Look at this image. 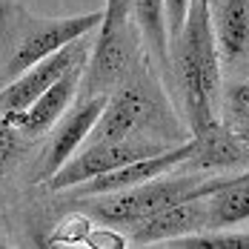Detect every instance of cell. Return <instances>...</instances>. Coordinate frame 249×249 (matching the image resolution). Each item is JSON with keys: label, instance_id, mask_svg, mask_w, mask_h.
Instances as JSON below:
<instances>
[{"label": "cell", "instance_id": "obj_9", "mask_svg": "<svg viewBox=\"0 0 249 249\" xmlns=\"http://www.w3.org/2000/svg\"><path fill=\"white\" fill-rule=\"evenodd\" d=\"M206 226H209L206 198H192L163 206L146 218L135 221L132 226H126V232H129V244H135V247H160L166 241L200 232Z\"/></svg>", "mask_w": 249, "mask_h": 249}, {"label": "cell", "instance_id": "obj_6", "mask_svg": "<svg viewBox=\"0 0 249 249\" xmlns=\"http://www.w3.org/2000/svg\"><path fill=\"white\" fill-rule=\"evenodd\" d=\"M158 109L160 106H158V95L152 92V86L129 75L124 83H118L109 92V100H106V106H103V112H100L98 124H95L86 143L143 135V129L152 126Z\"/></svg>", "mask_w": 249, "mask_h": 249}, {"label": "cell", "instance_id": "obj_12", "mask_svg": "<svg viewBox=\"0 0 249 249\" xmlns=\"http://www.w3.org/2000/svg\"><path fill=\"white\" fill-rule=\"evenodd\" d=\"M192 155L183 166L198 172H244L249 169V146L238 138V132L224 121H215L209 129L192 135Z\"/></svg>", "mask_w": 249, "mask_h": 249}, {"label": "cell", "instance_id": "obj_4", "mask_svg": "<svg viewBox=\"0 0 249 249\" xmlns=\"http://www.w3.org/2000/svg\"><path fill=\"white\" fill-rule=\"evenodd\" d=\"M100 35L92 43L80 95H109L118 83L132 75L138 54V23L132 15V0H106Z\"/></svg>", "mask_w": 249, "mask_h": 249}, {"label": "cell", "instance_id": "obj_2", "mask_svg": "<svg viewBox=\"0 0 249 249\" xmlns=\"http://www.w3.org/2000/svg\"><path fill=\"white\" fill-rule=\"evenodd\" d=\"M100 23L103 12L43 18L15 0H0V89H6L46 54L95 32Z\"/></svg>", "mask_w": 249, "mask_h": 249}, {"label": "cell", "instance_id": "obj_17", "mask_svg": "<svg viewBox=\"0 0 249 249\" xmlns=\"http://www.w3.org/2000/svg\"><path fill=\"white\" fill-rule=\"evenodd\" d=\"M23 152H26V135L18 132L15 126L0 115V180L18 166V160L23 158Z\"/></svg>", "mask_w": 249, "mask_h": 249}, {"label": "cell", "instance_id": "obj_3", "mask_svg": "<svg viewBox=\"0 0 249 249\" xmlns=\"http://www.w3.org/2000/svg\"><path fill=\"white\" fill-rule=\"evenodd\" d=\"M226 180V175L218 178H195V175H180V178H152L141 186H132L124 192H109V195H89L83 198L86 203V212L100 221V224L109 226H132L135 221L146 218L152 212L163 209V206H172L180 200H192V198H206L212 195L215 189H221Z\"/></svg>", "mask_w": 249, "mask_h": 249}, {"label": "cell", "instance_id": "obj_5", "mask_svg": "<svg viewBox=\"0 0 249 249\" xmlns=\"http://www.w3.org/2000/svg\"><path fill=\"white\" fill-rule=\"evenodd\" d=\"M169 146H175V143H163V141H155V138H146V135H132V138H118V141H92L83 149H77V155H72L43 183L52 192H63V189L86 183L98 175L121 169L126 163H135L141 158H152V155L169 149Z\"/></svg>", "mask_w": 249, "mask_h": 249}, {"label": "cell", "instance_id": "obj_20", "mask_svg": "<svg viewBox=\"0 0 249 249\" xmlns=\"http://www.w3.org/2000/svg\"><path fill=\"white\" fill-rule=\"evenodd\" d=\"M235 132H238V138H241V141H244V143L249 146V124H247V126H238Z\"/></svg>", "mask_w": 249, "mask_h": 249}, {"label": "cell", "instance_id": "obj_16", "mask_svg": "<svg viewBox=\"0 0 249 249\" xmlns=\"http://www.w3.org/2000/svg\"><path fill=\"white\" fill-rule=\"evenodd\" d=\"M163 247L172 249H249V232H232L229 229H200L192 235L166 241Z\"/></svg>", "mask_w": 249, "mask_h": 249}, {"label": "cell", "instance_id": "obj_8", "mask_svg": "<svg viewBox=\"0 0 249 249\" xmlns=\"http://www.w3.org/2000/svg\"><path fill=\"white\" fill-rule=\"evenodd\" d=\"M106 100H109V95H86V98L80 95V100L72 103V106L66 109V115L49 129L52 132L49 146L43 152V160H40L43 166H40V172H37V180H40V183H43L46 178H52L72 155H77V149L86 146V141H89L92 129L98 124Z\"/></svg>", "mask_w": 249, "mask_h": 249}, {"label": "cell", "instance_id": "obj_10", "mask_svg": "<svg viewBox=\"0 0 249 249\" xmlns=\"http://www.w3.org/2000/svg\"><path fill=\"white\" fill-rule=\"evenodd\" d=\"M192 141H183V143H175L169 149L158 152L152 158H141L135 163H126L121 169H112L106 175H98L86 183H77L72 186V195L75 198H89V195H109V192H124V189H132V186H141L158 175H166L175 166H183L192 155Z\"/></svg>", "mask_w": 249, "mask_h": 249}, {"label": "cell", "instance_id": "obj_7", "mask_svg": "<svg viewBox=\"0 0 249 249\" xmlns=\"http://www.w3.org/2000/svg\"><path fill=\"white\" fill-rule=\"evenodd\" d=\"M89 54H92V43L83 35V37H77L72 43L60 46L57 52L46 54L43 60H37L18 80H12L6 89H0V115L6 118V115H18V112L29 109L69 66H75L80 60H89Z\"/></svg>", "mask_w": 249, "mask_h": 249}, {"label": "cell", "instance_id": "obj_11", "mask_svg": "<svg viewBox=\"0 0 249 249\" xmlns=\"http://www.w3.org/2000/svg\"><path fill=\"white\" fill-rule=\"evenodd\" d=\"M86 63L89 60H80L75 66H69L29 109L18 112V115H6V121L18 132H23L26 138H37V135L49 132L52 126L66 115V109L75 103L80 83H83V75H86Z\"/></svg>", "mask_w": 249, "mask_h": 249}, {"label": "cell", "instance_id": "obj_18", "mask_svg": "<svg viewBox=\"0 0 249 249\" xmlns=\"http://www.w3.org/2000/svg\"><path fill=\"white\" fill-rule=\"evenodd\" d=\"M224 124L238 129L249 124V80L232 83L224 95Z\"/></svg>", "mask_w": 249, "mask_h": 249}, {"label": "cell", "instance_id": "obj_14", "mask_svg": "<svg viewBox=\"0 0 249 249\" xmlns=\"http://www.w3.org/2000/svg\"><path fill=\"white\" fill-rule=\"evenodd\" d=\"M212 9L215 37L224 60H238L249 52V0H218Z\"/></svg>", "mask_w": 249, "mask_h": 249}, {"label": "cell", "instance_id": "obj_1", "mask_svg": "<svg viewBox=\"0 0 249 249\" xmlns=\"http://www.w3.org/2000/svg\"><path fill=\"white\" fill-rule=\"evenodd\" d=\"M172 63L178 95L183 103L186 124L192 135L218 121V103H221V49L215 37L212 20V3L192 0L186 20L180 32L172 37Z\"/></svg>", "mask_w": 249, "mask_h": 249}, {"label": "cell", "instance_id": "obj_15", "mask_svg": "<svg viewBox=\"0 0 249 249\" xmlns=\"http://www.w3.org/2000/svg\"><path fill=\"white\" fill-rule=\"evenodd\" d=\"M132 15L138 23L141 43L160 69H172L169 63V23L163 0H132Z\"/></svg>", "mask_w": 249, "mask_h": 249}, {"label": "cell", "instance_id": "obj_13", "mask_svg": "<svg viewBox=\"0 0 249 249\" xmlns=\"http://www.w3.org/2000/svg\"><path fill=\"white\" fill-rule=\"evenodd\" d=\"M209 226L206 229H229L249 221V169L229 175L221 189L206 195Z\"/></svg>", "mask_w": 249, "mask_h": 249}, {"label": "cell", "instance_id": "obj_19", "mask_svg": "<svg viewBox=\"0 0 249 249\" xmlns=\"http://www.w3.org/2000/svg\"><path fill=\"white\" fill-rule=\"evenodd\" d=\"M166 3V23H169V40L180 32V26L186 20V12H189V3L192 0H163Z\"/></svg>", "mask_w": 249, "mask_h": 249}, {"label": "cell", "instance_id": "obj_21", "mask_svg": "<svg viewBox=\"0 0 249 249\" xmlns=\"http://www.w3.org/2000/svg\"><path fill=\"white\" fill-rule=\"evenodd\" d=\"M3 247H6V241H0V249H3Z\"/></svg>", "mask_w": 249, "mask_h": 249}, {"label": "cell", "instance_id": "obj_22", "mask_svg": "<svg viewBox=\"0 0 249 249\" xmlns=\"http://www.w3.org/2000/svg\"><path fill=\"white\" fill-rule=\"evenodd\" d=\"M209 3H212V6H215V3H218V0H209Z\"/></svg>", "mask_w": 249, "mask_h": 249}]
</instances>
